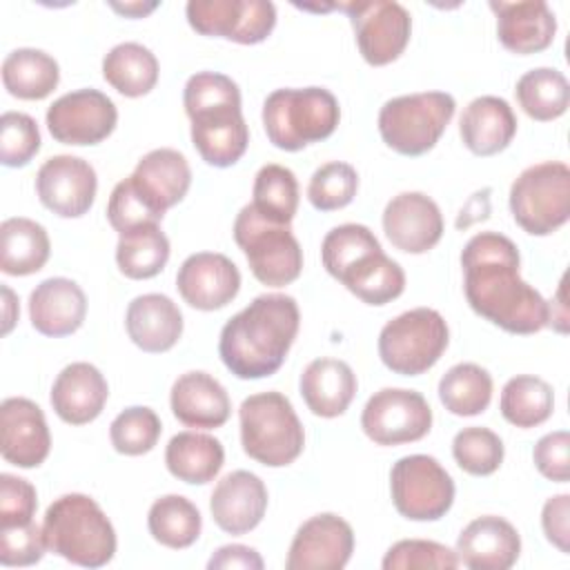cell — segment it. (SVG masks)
<instances>
[{
  "label": "cell",
  "mask_w": 570,
  "mask_h": 570,
  "mask_svg": "<svg viewBox=\"0 0 570 570\" xmlns=\"http://www.w3.org/2000/svg\"><path fill=\"white\" fill-rule=\"evenodd\" d=\"M463 292L474 314L510 334H537L548 325V301L521 274L517 245L499 232L474 234L463 252Z\"/></svg>",
  "instance_id": "obj_1"
},
{
  "label": "cell",
  "mask_w": 570,
  "mask_h": 570,
  "mask_svg": "<svg viewBox=\"0 0 570 570\" xmlns=\"http://www.w3.org/2000/svg\"><path fill=\"white\" fill-rule=\"evenodd\" d=\"M298 303L287 294H261L220 330L218 354L225 367L245 381L281 370L298 334Z\"/></svg>",
  "instance_id": "obj_2"
},
{
  "label": "cell",
  "mask_w": 570,
  "mask_h": 570,
  "mask_svg": "<svg viewBox=\"0 0 570 570\" xmlns=\"http://www.w3.org/2000/svg\"><path fill=\"white\" fill-rule=\"evenodd\" d=\"M183 105L198 156L220 169L236 165L249 145L238 85L225 73L198 71L185 82Z\"/></svg>",
  "instance_id": "obj_3"
},
{
  "label": "cell",
  "mask_w": 570,
  "mask_h": 570,
  "mask_svg": "<svg viewBox=\"0 0 570 570\" xmlns=\"http://www.w3.org/2000/svg\"><path fill=\"white\" fill-rule=\"evenodd\" d=\"M47 550L82 568L107 566L116 554V530L102 508L87 494L58 497L45 512Z\"/></svg>",
  "instance_id": "obj_4"
},
{
  "label": "cell",
  "mask_w": 570,
  "mask_h": 570,
  "mask_svg": "<svg viewBox=\"0 0 570 570\" xmlns=\"http://www.w3.org/2000/svg\"><path fill=\"white\" fill-rule=\"evenodd\" d=\"M338 120V100L323 87L274 89L263 102L267 140L283 151H301L312 142L330 138Z\"/></svg>",
  "instance_id": "obj_5"
},
{
  "label": "cell",
  "mask_w": 570,
  "mask_h": 570,
  "mask_svg": "<svg viewBox=\"0 0 570 570\" xmlns=\"http://www.w3.org/2000/svg\"><path fill=\"white\" fill-rule=\"evenodd\" d=\"M243 452L267 465L283 468L294 463L305 448L303 423L292 401L281 392H258L238 407Z\"/></svg>",
  "instance_id": "obj_6"
},
{
  "label": "cell",
  "mask_w": 570,
  "mask_h": 570,
  "mask_svg": "<svg viewBox=\"0 0 570 570\" xmlns=\"http://www.w3.org/2000/svg\"><path fill=\"white\" fill-rule=\"evenodd\" d=\"M456 109L445 91H421L390 98L379 111L383 142L401 156H423L436 147Z\"/></svg>",
  "instance_id": "obj_7"
},
{
  "label": "cell",
  "mask_w": 570,
  "mask_h": 570,
  "mask_svg": "<svg viewBox=\"0 0 570 570\" xmlns=\"http://www.w3.org/2000/svg\"><path fill=\"white\" fill-rule=\"evenodd\" d=\"M514 223L530 236H550L570 218V167L546 160L525 167L510 187Z\"/></svg>",
  "instance_id": "obj_8"
},
{
  "label": "cell",
  "mask_w": 570,
  "mask_h": 570,
  "mask_svg": "<svg viewBox=\"0 0 570 570\" xmlns=\"http://www.w3.org/2000/svg\"><path fill=\"white\" fill-rule=\"evenodd\" d=\"M234 240L243 249L254 278L267 287L289 285L303 272V249L292 227L263 218L252 203L236 214Z\"/></svg>",
  "instance_id": "obj_9"
},
{
  "label": "cell",
  "mask_w": 570,
  "mask_h": 570,
  "mask_svg": "<svg viewBox=\"0 0 570 570\" xmlns=\"http://www.w3.org/2000/svg\"><path fill=\"white\" fill-rule=\"evenodd\" d=\"M450 343L445 318L432 307H414L387 321L379 334L383 365L401 376H419L436 365Z\"/></svg>",
  "instance_id": "obj_10"
},
{
  "label": "cell",
  "mask_w": 570,
  "mask_h": 570,
  "mask_svg": "<svg viewBox=\"0 0 570 570\" xmlns=\"http://www.w3.org/2000/svg\"><path fill=\"white\" fill-rule=\"evenodd\" d=\"M396 512L410 521H439L454 503L450 472L430 454L401 456L390 470Z\"/></svg>",
  "instance_id": "obj_11"
},
{
  "label": "cell",
  "mask_w": 570,
  "mask_h": 570,
  "mask_svg": "<svg viewBox=\"0 0 570 570\" xmlns=\"http://www.w3.org/2000/svg\"><path fill=\"white\" fill-rule=\"evenodd\" d=\"M361 428L376 445L414 443L430 432L432 407L416 390L383 387L367 399Z\"/></svg>",
  "instance_id": "obj_12"
},
{
  "label": "cell",
  "mask_w": 570,
  "mask_h": 570,
  "mask_svg": "<svg viewBox=\"0 0 570 570\" xmlns=\"http://www.w3.org/2000/svg\"><path fill=\"white\" fill-rule=\"evenodd\" d=\"M185 13L196 33L238 45H258L276 27V7L269 0H189Z\"/></svg>",
  "instance_id": "obj_13"
},
{
  "label": "cell",
  "mask_w": 570,
  "mask_h": 570,
  "mask_svg": "<svg viewBox=\"0 0 570 570\" xmlns=\"http://www.w3.org/2000/svg\"><path fill=\"white\" fill-rule=\"evenodd\" d=\"M334 7L347 13L358 53L367 65L383 67L401 58L412 36V18L403 4L374 0Z\"/></svg>",
  "instance_id": "obj_14"
},
{
  "label": "cell",
  "mask_w": 570,
  "mask_h": 570,
  "mask_svg": "<svg viewBox=\"0 0 570 570\" xmlns=\"http://www.w3.org/2000/svg\"><path fill=\"white\" fill-rule=\"evenodd\" d=\"M118 122L114 100L98 89H76L47 109V129L56 142L85 147L102 142Z\"/></svg>",
  "instance_id": "obj_15"
},
{
  "label": "cell",
  "mask_w": 570,
  "mask_h": 570,
  "mask_svg": "<svg viewBox=\"0 0 570 570\" xmlns=\"http://www.w3.org/2000/svg\"><path fill=\"white\" fill-rule=\"evenodd\" d=\"M96 169L80 156H51L36 174V194L40 203L60 218L85 216L96 200Z\"/></svg>",
  "instance_id": "obj_16"
},
{
  "label": "cell",
  "mask_w": 570,
  "mask_h": 570,
  "mask_svg": "<svg viewBox=\"0 0 570 570\" xmlns=\"http://www.w3.org/2000/svg\"><path fill=\"white\" fill-rule=\"evenodd\" d=\"M354 552L352 525L334 514L309 517L294 534L285 559L287 570H341Z\"/></svg>",
  "instance_id": "obj_17"
},
{
  "label": "cell",
  "mask_w": 570,
  "mask_h": 570,
  "mask_svg": "<svg viewBox=\"0 0 570 570\" xmlns=\"http://www.w3.org/2000/svg\"><path fill=\"white\" fill-rule=\"evenodd\" d=\"M176 287L189 307L214 312L236 298L240 289V272L225 254L196 252L180 263Z\"/></svg>",
  "instance_id": "obj_18"
},
{
  "label": "cell",
  "mask_w": 570,
  "mask_h": 570,
  "mask_svg": "<svg viewBox=\"0 0 570 570\" xmlns=\"http://www.w3.org/2000/svg\"><path fill=\"white\" fill-rule=\"evenodd\" d=\"M51 450V434L42 410L24 396H9L0 405V452L16 468H38Z\"/></svg>",
  "instance_id": "obj_19"
},
{
  "label": "cell",
  "mask_w": 570,
  "mask_h": 570,
  "mask_svg": "<svg viewBox=\"0 0 570 570\" xmlns=\"http://www.w3.org/2000/svg\"><path fill=\"white\" fill-rule=\"evenodd\" d=\"M383 232L396 249L405 254H425L443 236V216L428 194L403 191L385 205Z\"/></svg>",
  "instance_id": "obj_20"
},
{
  "label": "cell",
  "mask_w": 570,
  "mask_h": 570,
  "mask_svg": "<svg viewBox=\"0 0 570 570\" xmlns=\"http://www.w3.org/2000/svg\"><path fill=\"white\" fill-rule=\"evenodd\" d=\"M265 510L267 488L263 479L249 470L225 474L209 497L212 519L227 534H247L263 521Z\"/></svg>",
  "instance_id": "obj_21"
},
{
  "label": "cell",
  "mask_w": 570,
  "mask_h": 570,
  "mask_svg": "<svg viewBox=\"0 0 570 570\" xmlns=\"http://www.w3.org/2000/svg\"><path fill=\"white\" fill-rule=\"evenodd\" d=\"M454 552L472 570H508L521 554V537L508 519L483 514L461 530Z\"/></svg>",
  "instance_id": "obj_22"
},
{
  "label": "cell",
  "mask_w": 570,
  "mask_h": 570,
  "mask_svg": "<svg viewBox=\"0 0 570 570\" xmlns=\"http://www.w3.org/2000/svg\"><path fill=\"white\" fill-rule=\"evenodd\" d=\"M497 16V38L499 42L517 53L530 56L548 49L557 33L554 11L543 0H521V2H490Z\"/></svg>",
  "instance_id": "obj_23"
},
{
  "label": "cell",
  "mask_w": 570,
  "mask_h": 570,
  "mask_svg": "<svg viewBox=\"0 0 570 570\" xmlns=\"http://www.w3.org/2000/svg\"><path fill=\"white\" fill-rule=\"evenodd\" d=\"M107 399V379L87 361H76L62 367L49 394L53 412L69 425H85L98 419Z\"/></svg>",
  "instance_id": "obj_24"
},
{
  "label": "cell",
  "mask_w": 570,
  "mask_h": 570,
  "mask_svg": "<svg viewBox=\"0 0 570 570\" xmlns=\"http://www.w3.org/2000/svg\"><path fill=\"white\" fill-rule=\"evenodd\" d=\"M87 316L82 287L65 276H51L29 294V318L42 336L60 338L80 330Z\"/></svg>",
  "instance_id": "obj_25"
},
{
  "label": "cell",
  "mask_w": 570,
  "mask_h": 570,
  "mask_svg": "<svg viewBox=\"0 0 570 570\" xmlns=\"http://www.w3.org/2000/svg\"><path fill=\"white\" fill-rule=\"evenodd\" d=\"M169 405L183 425L200 430L220 428L232 414V401L223 383L200 370L185 372L174 381Z\"/></svg>",
  "instance_id": "obj_26"
},
{
  "label": "cell",
  "mask_w": 570,
  "mask_h": 570,
  "mask_svg": "<svg viewBox=\"0 0 570 570\" xmlns=\"http://www.w3.org/2000/svg\"><path fill=\"white\" fill-rule=\"evenodd\" d=\"M131 183L140 196L165 216L167 209L178 205L191 185V169L187 158L169 147L147 151L136 169L131 171Z\"/></svg>",
  "instance_id": "obj_27"
},
{
  "label": "cell",
  "mask_w": 570,
  "mask_h": 570,
  "mask_svg": "<svg viewBox=\"0 0 570 570\" xmlns=\"http://www.w3.org/2000/svg\"><path fill=\"white\" fill-rule=\"evenodd\" d=\"M125 327L136 347L163 354L183 336V312L165 294H140L127 305Z\"/></svg>",
  "instance_id": "obj_28"
},
{
  "label": "cell",
  "mask_w": 570,
  "mask_h": 570,
  "mask_svg": "<svg viewBox=\"0 0 570 570\" xmlns=\"http://www.w3.org/2000/svg\"><path fill=\"white\" fill-rule=\"evenodd\" d=\"M356 387L358 381L354 370L345 361L332 356L309 361L298 381V390L307 410L321 419L345 414L354 401Z\"/></svg>",
  "instance_id": "obj_29"
},
{
  "label": "cell",
  "mask_w": 570,
  "mask_h": 570,
  "mask_svg": "<svg viewBox=\"0 0 570 570\" xmlns=\"http://www.w3.org/2000/svg\"><path fill=\"white\" fill-rule=\"evenodd\" d=\"M459 134L474 156H494L512 142L517 134V116L508 100L499 96H479L463 109Z\"/></svg>",
  "instance_id": "obj_30"
},
{
  "label": "cell",
  "mask_w": 570,
  "mask_h": 570,
  "mask_svg": "<svg viewBox=\"0 0 570 570\" xmlns=\"http://www.w3.org/2000/svg\"><path fill=\"white\" fill-rule=\"evenodd\" d=\"M225 463L223 443L203 432H178L165 448V465L171 476L189 485L214 481Z\"/></svg>",
  "instance_id": "obj_31"
},
{
  "label": "cell",
  "mask_w": 570,
  "mask_h": 570,
  "mask_svg": "<svg viewBox=\"0 0 570 570\" xmlns=\"http://www.w3.org/2000/svg\"><path fill=\"white\" fill-rule=\"evenodd\" d=\"M51 254L47 229L24 216H13L0 225V269L9 276H29L45 267Z\"/></svg>",
  "instance_id": "obj_32"
},
{
  "label": "cell",
  "mask_w": 570,
  "mask_h": 570,
  "mask_svg": "<svg viewBox=\"0 0 570 570\" xmlns=\"http://www.w3.org/2000/svg\"><path fill=\"white\" fill-rule=\"evenodd\" d=\"M60 82V67L47 51L22 47L2 60V85L20 100H42Z\"/></svg>",
  "instance_id": "obj_33"
},
{
  "label": "cell",
  "mask_w": 570,
  "mask_h": 570,
  "mask_svg": "<svg viewBox=\"0 0 570 570\" xmlns=\"http://www.w3.org/2000/svg\"><path fill=\"white\" fill-rule=\"evenodd\" d=\"M158 60L140 42H120L102 58V78L125 98L147 96L158 82Z\"/></svg>",
  "instance_id": "obj_34"
},
{
  "label": "cell",
  "mask_w": 570,
  "mask_h": 570,
  "mask_svg": "<svg viewBox=\"0 0 570 570\" xmlns=\"http://www.w3.org/2000/svg\"><path fill=\"white\" fill-rule=\"evenodd\" d=\"M367 305H387L405 289V272L383 249L365 256L338 278Z\"/></svg>",
  "instance_id": "obj_35"
},
{
  "label": "cell",
  "mask_w": 570,
  "mask_h": 570,
  "mask_svg": "<svg viewBox=\"0 0 570 570\" xmlns=\"http://www.w3.org/2000/svg\"><path fill=\"white\" fill-rule=\"evenodd\" d=\"M514 96L525 116L539 122H550L568 111L570 85L559 69L537 67L517 80Z\"/></svg>",
  "instance_id": "obj_36"
},
{
  "label": "cell",
  "mask_w": 570,
  "mask_h": 570,
  "mask_svg": "<svg viewBox=\"0 0 570 570\" xmlns=\"http://www.w3.org/2000/svg\"><path fill=\"white\" fill-rule=\"evenodd\" d=\"M169 261V238L158 225H142L118 234L116 263L131 281L158 276Z\"/></svg>",
  "instance_id": "obj_37"
},
{
  "label": "cell",
  "mask_w": 570,
  "mask_h": 570,
  "mask_svg": "<svg viewBox=\"0 0 570 570\" xmlns=\"http://www.w3.org/2000/svg\"><path fill=\"white\" fill-rule=\"evenodd\" d=\"M501 416L521 430L537 428L552 416L554 410V392L552 385L532 374L512 376L499 399Z\"/></svg>",
  "instance_id": "obj_38"
},
{
  "label": "cell",
  "mask_w": 570,
  "mask_h": 570,
  "mask_svg": "<svg viewBox=\"0 0 570 570\" xmlns=\"http://www.w3.org/2000/svg\"><path fill=\"white\" fill-rule=\"evenodd\" d=\"M147 528L160 546L185 550L200 537L203 517L187 497L165 494L151 503L147 512Z\"/></svg>",
  "instance_id": "obj_39"
},
{
  "label": "cell",
  "mask_w": 570,
  "mask_h": 570,
  "mask_svg": "<svg viewBox=\"0 0 570 570\" xmlns=\"http://www.w3.org/2000/svg\"><path fill=\"white\" fill-rule=\"evenodd\" d=\"M439 399L454 416H476L492 401V376L476 363H456L441 376Z\"/></svg>",
  "instance_id": "obj_40"
},
{
  "label": "cell",
  "mask_w": 570,
  "mask_h": 570,
  "mask_svg": "<svg viewBox=\"0 0 570 570\" xmlns=\"http://www.w3.org/2000/svg\"><path fill=\"white\" fill-rule=\"evenodd\" d=\"M252 207L267 220L289 225L298 209V180L289 167L269 163L254 176Z\"/></svg>",
  "instance_id": "obj_41"
},
{
  "label": "cell",
  "mask_w": 570,
  "mask_h": 570,
  "mask_svg": "<svg viewBox=\"0 0 570 570\" xmlns=\"http://www.w3.org/2000/svg\"><path fill=\"white\" fill-rule=\"evenodd\" d=\"M383 249L374 232L358 223L332 227L321 243V261L330 276L336 281L365 256Z\"/></svg>",
  "instance_id": "obj_42"
},
{
  "label": "cell",
  "mask_w": 570,
  "mask_h": 570,
  "mask_svg": "<svg viewBox=\"0 0 570 570\" xmlns=\"http://www.w3.org/2000/svg\"><path fill=\"white\" fill-rule=\"evenodd\" d=\"M503 441L497 432L481 425L463 428L452 439V456L456 465L472 476H490L503 463Z\"/></svg>",
  "instance_id": "obj_43"
},
{
  "label": "cell",
  "mask_w": 570,
  "mask_h": 570,
  "mask_svg": "<svg viewBox=\"0 0 570 570\" xmlns=\"http://www.w3.org/2000/svg\"><path fill=\"white\" fill-rule=\"evenodd\" d=\"M163 432V423L151 407H125L109 425V439L118 454L140 456L154 450Z\"/></svg>",
  "instance_id": "obj_44"
},
{
  "label": "cell",
  "mask_w": 570,
  "mask_h": 570,
  "mask_svg": "<svg viewBox=\"0 0 570 570\" xmlns=\"http://www.w3.org/2000/svg\"><path fill=\"white\" fill-rule=\"evenodd\" d=\"M358 189V174L350 163L332 160L321 165L307 185V200L318 212L347 207Z\"/></svg>",
  "instance_id": "obj_45"
},
{
  "label": "cell",
  "mask_w": 570,
  "mask_h": 570,
  "mask_svg": "<svg viewBox=\"0 0 570 570\" xmlns=\"http://www.w3.org/2000/svg\"><path fill=\"white\" fill-rule=\"evenodd\" d=\"M381 566L383 570H450L459 566V557L439 541L401 539L387 548Z\"/></svg>",
  "instance_id": "obj_46"
},
{
  "label": "cell",
  "mask_w": 570,
  "mask_h": 570,
  "mask_svg": "<svg viewBox=\"0 0 570 570\" xmlns=\"http://www.w3.org/2000/svg\"><path fill=\"white\" fill-rule=\"evenodd\" d=\"M40 131L36 120L22 111L0 116V163L4 167H24L40 151Z\"/></svg>",
  "instance_id": "obj_47"
},
{
  "label": "cell",
  "mask_w": 570,
  "mask_h": 570,
  "mask_svg": "<svg viewBox=\"0 0 570 570\" xmlns=\"http://www.w3.org/2000/svg\"><path fill=\"white\" fill-rule=\"evenodd\" d=\"M107 218L118 234L142 227V225H158L163 220V216L134 187L131 178L120 180L111 189V196L107 203Z\"/></svg>",
  "instance_id": "obj_48"
},
{
  "label": "cell",
  "mask_w": 570,
  "mask_h": 570,
  "mask_svg": "<svg viewBox=\"0 0 570 570\" xmlns=\"http://www.w3.org/2000/svg\"><path fill=\"white\" fill-rule=\"evenodd\" d=\"M47 543L42 525L36 521L24 525L0 528V563L2 566H33L45 557Z\"/></svg>",
  "instance_id": "obj_49"
},
{
  "label": "cell",
  "mask_w": 570,
  "mask_h": 570,
  "mask_svg": "<svg viewBox=\"0 0 570 570\" xmlns=\"http://www.w3.org/2000/svg\"><path fill=\"white\" fill-rule=\"evenodd\" d=\"M38 508L36 488L16 474H0V528L24 525L33 521Z\"/></svg>",
  "instance_id": "obj_50"
},
{
  "label": "cell",
  "mask_w": 570,
  "mask_h": 570,
  "mask_svg": "<svg viewBox=\"0 0 570 570\" xmlns=\"http://www.w3.org/2000/svg\"><path fill=\"white\" fill-rule=\"evenodd\" d=\"M532 459L541 476L566 483L570 479V434L566 430L543 434L532 450Z\"/></svg>",
  "instance_id": "obj_51"
},
{
  "label": "cell",
  "mask_w": 570,
  "mask_h": 570,
  "mask_svg": "<svg viewBox=\"0 0 570 570\" xmlns=\"http://www.w3.org/2000/svg\"><path fill=\"white\" fill-rule=\"evenodd\" d=\"M541 528L559 552H570V494H554L543 503Z\"/></svg>",
  "instance_id": "obj_52"
},
{
  "label": "cell",
  "mask_w": 570,
  "mask_h": 570,
  "mask_svg": "<svg viewBox=\"0 0 570 570\" xmlns=\"http://www.w3.org/2000/svg\"><path fill=\"white\" fill-rule=\"evenodd\" d=\"M263 559L261 554L249 548V546H243V543H229V546H223L218 548L209 561H207V568L209 570H234V568H240V570H263Z\"/></svg>",
  "instance_id": "obj_53"
},
{
  "label": "cell",
  "mask_w": 570,
  "mask_h": 570,
  "mask_svg": "<svg viewBox=\"0 0 570 570\" xmlns=\"http://www.w3.org/2000/svg\"><path fill=\"white\" fill-rule=\"evenodd\" d=\"M18 314L20 309H18L16 294L7 285H2V336H7L13 330Z\"/></svg>",
  "instance_id": "obj_54"
},
{
  "label": "cell",
  "mask_w": 570,
  "mask_h": 570,
  "mask_svg": "<svg viewBox=\"0 0 570 570\" xmlns=\"http://www.w3.org/2000/svg\"><path fill=\"white\" fill-rule=\"evenodd\" d=\"M109 7L125 18H145L147 13H151L158 7V2H125V4L109 2Z\"/></svg>",
  "instance_id": "obj_55"
}]
</instances>
